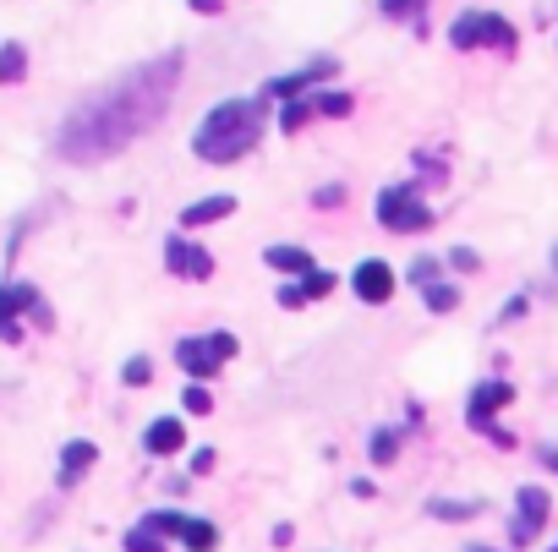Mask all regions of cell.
<instances>
[{"label": "cell", "instance_id": "obj_1", "mask_svg": "<svg viewBox=\"0 0 558 552\" xmlns=\"http://www.w3.org/2000/svg\"><path fill=\"white\" fill-rule=\"evenodd\" d=\"M181 66H186V55L165 50L154 61L132 66V72H121L115 82H104L99 93H88L66 115L61 137H55V154L66 164H104L121 154V148H132L143 132H154L165 121L170 99L181 88Z\"/></svg>", "mask_w": 558, "mask_h": 552}, {"label": "cell", "instance_id": "obj_2", "mask_svg": "<svg viewBox=\"0 0 558 552\" xmlns=\"http://www.w3.org/2000/svg\"><path fill=\"white\" fill-rule=\"evenodd\" d=\"M263 132V104L258 99H225L219 110H208V121L197 126L192 137V154L208 164H236L241 154L258 148Z\"/></svg>", "mask_w": 558, "mask_h": 552}, {"label": "cell", "instance_id": "obj_3", "mask_svg": "<svg viewBox=\"0 0 558 552\" xmlns=\"http://www.w3.org/2000/svg\"><path fill=\"white\" fill-rule=\"evenodd\" d=\"M230 356H236V334H225V328H219V334H192V339H181V345H176L181 372H186V378H197V383H208Z\"/></svg>", "mask_w": 558, "mask_h": 552}, {"label": "cell", "instance_id": "obj_4", "mask_svg": "<svg viewBox=\"0 0 558 552\" xmlns=\"http://www.w3.org/2000/svg\"><path fill=\"white\" fill-rule=\"evenodd\" d=\"M378 225L400 230V236H416V230L433 225V208H427L411 186H383V192H378Z\"/></svg>", "mask_w": 558, "mask_h": 552}, {"label": "cell", "instance_id": "obj_5", "mask_svg": "<svg viewBox=\"0 0 558 552\" xmlns=\"http://www.w3.org/2000/svg\"><path fill=\"white\" fill-rule=\"evenodd\" d=\"M455 50H482V44H498V50H515V28L493 11H460L455 28H449Z\"/></svg>", "mask_w": 558, "mask_h": 552}, {"label": "cell", "instance_id": "obj_6", "mask_svg": "<svg viewBox=\"0 0 558 552\" xmlns=\"http://www.w3.org/2000/svg\"><path fill=\"white\" fill-rule=\"evenodd\" d=\"M509 399H515V383H498V378L476 383V389H471V405H465V421H471L476 432H487V438H493V443H509L504 432L493 427V410H504Z\"/></svg>", "mask_w": 558, "mask_h": 552}, {"label": "cell", "instance_id": "obj_7", "mask_svg": "<svg viewBox=\"0 0 558 552\" xmlns=\"http://www.w3.org/2000/svg\"><path fill=\"white\" fill-rule=\"evenodd\" d=\"M515 509H520V514H515V520H509V542H515V547L537 542L542 520H548V492H542V487H520Z\"/></svg>", "mask_w": 558, "mask_h": 552}, {"label": "cell", "instance_id": "obj_8", "mask_svg": "<svg viewBox=\"0 0 558 552\" xmlns=\"http://www.w3.org/2000/svg\"><path fill=\"white\" fill-rule=\"evenodd\" d=\"M351 285H356V296H362L367 307H383V301L394 296V268L372 257V263H362V268L351 274Z\"/></svg>", "mask_w": 558, "mask_h": 552}, {"label": "cell", "instance_id": "obj_9", "mask_svg": "<svg viewBox=\"0 0 558 552\" xmlns=\"http://www.w3.org/2000/svg\"><path fill=\"white\" fill-rule=\"evenodd\" d=\"M165 268L181 274V279H208L214 274V257H208L203 246H192V241H165Z\"/></svg>", "mask_w": 558, "mask_h": 552}, {"label": "cell", "instance_id": "obj_10", "mask_svg": "<svg viewBox=\"0 0 558 552\" xmlns=\"http://www.w3.org/2000/svg\"><path fill=\"white\" fill-rule=\"evenodd\" d=\"M33 307H39V290H33V285H0V334L22 339L17 312H33Z\"/></svg>", "mask_w": 558, "mask_h": 552}, {"label": "cell", "instance_id": "obj_11", "mask_svg": "<svg viewBox=\"0 0 558 552\" xmlns=\"http://www.w3.org/2000/svg\"><path fill=\"white\" fill-rule=\"evenodd\" d=\"M93 460H99V449H93L88 438H72L61 449V487H77L88 471H93Z\"/></svg>", "mask_w": 558, "mask_h": 552}, {"label": "cell", "instance_id": "obj_12", "mask_svg": "<svg viewBox=\"0 0 558 552\" xmlns=\"http://www.w3.org/2000/svg\"><path fill=\"white\" fill-rule=\"evenodd\" d=\"M329 290H334V274H323V268H318V274H307L301 285H285V290H279V307H307V301L329 296Z\"/></svg>", "mask_w": 558, "mask_h": 552}, {"label": "cell", "instance_id": "obj_13", "mask_svg": "<svg viewBox=\"0 0 558 552\" xmlns=\"http://www.w3.org/2000/svg\"><path fill=\"white\" fill-rule=\"evenodd\" d=\"M143 443H148V454H176L181 443H186V427H181L176 416H159L154 427L143 432Z\"/></svg>", "mask_w": 558, "mask_h": 552}, {"label": "cell", "instance_id": "obj_14", "mask_svg": "<svg viewBox=\"0 0 558 552\" xmlns=\"http://www.w3.org/2000/svg\"><path fill=\"white\" fill-rule=\"evenodd\" d=\"M269 263L279 268V274H318V268H312V252L307 246H269Z\"/></svg>", "mask_w": 558, "mask_h": 552}, {"label": "cell", "instance_id": "obj_15", "mask_svg": "<svg viewBox=\"0 0 558 552\" xmlns=\"http://www.w3.org/2000/svg\"><path fill=\"white\" fill-rule=\"evenodd\" d=\"M225 214H236V197H203L181 214V225H208V219H225Z\"/></svg>", "mask_w": 558, "mask_h": 552}, {"label": "cell", "instance_id": "obj_16", "mask_svg": "<svg viewBox=\"0 0 558 552\" xmlns=\"http://www.w3.org/2000/svg\"><path fill=\"white\" fill-rule=\"evenodd\" d=\"M143 531H148V536H159V542H165V536H181V531H186V514H176V509L143 514Z\"/></svg>", "mask_w": 558, "mask_h": 552}, {"label": "cell", "instance_id": "obj_17", "mask_svg": "<svg viewBox=\"0 0 558 552\" xmlns=\"http://www.w3.org/2000/svg\"><path fill=\"white\" fill-rule=\"evenodd\" d=\"M22 77H28V50L6 44V50H0V82H22Z\"/></svg>", "mask_w": 558, "mask_h": 552}, {"label": "cell", "instance_id": "obj_18", "mask_svg": "<svg viewBox=\"0 0 558 552\" xmlns=\"http://www.w3.org/2000/svg\"><path fill=\"white\" fill-rule=\"evenodd\" d=\"M181 542L192 547V552H214V542H219V531L208 520H186V531H181Z\"/></svg>", "mask_w": 558, "mask_h": 552}, {"label": "cell", "instance_id": "obj_19", "mask_svg": "<svg viewBox=\"0 0 558 552\" xmlns=\"http://www.w3.org/2000/svg\"><path fill=\"white\" fill-rule=\"evenodd\" d=\"M367 454H372V465H394V454H400V438H394L389 427H383V432H372Z\"/></svg>", "mask_w": 558, "mask_h": 552}, {"label": "cell", "instance_id": "obj_20", "mask_svg": "<svg viewBox=\"0 0 558 552\" xmlns=\"http://www.w3.org/2000/svg\"><path fill=\"white\" fill-rule=\"evenodd\" d=\"M476 509H482V503H449V498L427 503V514H438V520H476Z\"/></svg>", "mask_w": 558, "mask_h": 552}, {"label": "cell", "instance_id": "obj_21", "mask_svg": "<svg viewBox=\"0 0 558 552\" xmlns=\"http://www.w3.org/2000/svg\"><path fill=\"white\" fill-rule=\"evenodd\" d=\"M422 301H427L433 312H455L460 290H455V285H427V290H422Z\"/></svg>", "mask_w": 558, "mask_h": 552}, {"label": "cell", "instance_id": "obj_22", "mask_svg": "<svg viewBox=\"0 0 558 552\" xmlns=\"http://www.w3.org/2000/svg\"><path fill=\"white\" fill-rule=\"evenodd\" d=\"M121 378H126V389H143V383L154 378V361H148V356H132V361L121 367Z\"/></svg>", "mask_w": 558, "mask_h": 552}, {"label": "cell", "instance_id": "obj_23", "mask_svg": "<svg viewBox=\"0 0 558 552\" xmlns=\"http://www.w3.org/2000/svg\"><path fill=\"white\" fill-rule=\"evenodd\" d=\"M312 115H351V93H318Z\"/></svg>", "mask_w": 558, "mask_h": 552}, {"label": "cell", "instance_id": "obj_24", "mask_svg": "<svg viewBox=\"0 0 558 552\" xmlns=\"http://www.w3.org/2000/svg\"><path fill=\"white\" fill-rule=\"evenodd\" d=\"M126 552H165V542H159V536H148L143 525H137V531H126Z\"/></svg>", "mask_w": 558, "mask_h": 552}, {"label": "cell", "instance_id": "obj_25", "mask_svg": "<svg viewBox=\"0 0 558 552\" xmlns=\"http://www.w3.org/2000/svg\"><path fill=\"white\" fill-rule=\"evenodd\" d=\"M307 115H312V104H296V99H290L285 110H279V126H285V132H296V126H307Z\"/></svg>", "mask_w": 558, "mask_h": 552}, {"label": "cell", "instance_id": "obj_26", "mask_svg": "<svg viewBox=\"0 0 558 552\" xmlns=\"http://www.w3.org/2000/svg\"><path fill=\"white\" fill-rule=\"evenodd\" d=\"M186 410H192V416H208V410H214V399H208V389L203 383H192V389H186V399H181Z\"/></svg>", "mask_w": 558, "mask_h": 552}, {"label": "cell", "instance_id": "obj_27", "mask_svg": "<svg viewBox=\"0 0 558 552\" xmlns=\"http://www.w3.org/2000/svg\"><path fill=\"white\" fill-rule=\"evenodd\" d=\"M411 279H416V285H433V279H438V263H433V257H416V263H411Z\"/></svg>", "mask_w": 558, "mask_h": 552}, {"label": "cell", "instance_id": "obj_28", "mask_svg": "<svg viewBox=\"0 0 558 552\" xmlns=\"http://www.w3.org/2000/svg\"><path fill=\"white\" fill-rule=\"evenodd\" d=\"M312 203H318V208H334V203H345V186H340V181L318 186V192H312Z\"/></svg>", "mask_w": 558, "mask_h": 552}, {"label": "cell", "instance_id": "obj_29", "mask_svg": "<svg viewBox=\"0 0 558 552\" xmlns=\"http://www.w3.org/2000/svg\"><path fill=\"white\" fill-rule=\"evenodd\" d=\"M378 6H383V17H411L422 0H378Z\"/></svg>", "mask_w": 558, "mask_h": 552}, {"label": "cell", "instance_id": "obj_30", "mask_svg": "<svg viewBox=\"0 0 558 552\" xmlns=\"http://www.w3.org/2000/svg\"><path fill=\"white\" fill-rule=\"evenodd\" d=\"M449 268H460V274H465V268H476V252H471V246H455V252H449Z\"/></svg>", "mask_w": 558, "mask_h": 552}, {"label": "cell", "instance_id": "obj_31", "mask_svg": "<svg viewBox=\"0 0 558 552\" xmlns=\"http://www.w3.org/2000/svg\"><path fill=\"white\" fill-rule=\"evenodd\" d=\"M192 471H197V476L214 471V449H197V454H192Z\"/></svg>", "mask_w": 558, "mask_h": 552}, {"label": "cell", "instance_id": "obj_32", "mask_svg": "<svg viewBox=\"0 0 558 552\" xmlns=\"http://www.w3.org/2000/svg\"><path fill=\"white\" fill-rule=\"evenodd\" d=\"M542 465H548V471H558V449H553V443L542 449Z\"/></svg>", "mask_w": 558, "mask_h": 552}, {"label": "cell", "instance_id": "obj_33", "mask_svg": "<svg viewBox=\"0 0 558 552\" xmlns=\"http://www.w3.org/2000/svg\"><path fill=\"white\" fill-rule=\"evenodd\" d=\"M219 6V0H192V11H214Z\"/></svg>", "mask_w": 558, "mask_h": 552}, {"label": "cell", "instance_id": "obj_34", "mask_svg": "<svg viewBox=\"0 0 558 552\" xmlns=\"http://www.w3.org/2000/svg\"><path fill=\"white\" fill-rule=\"evenodd\" d=\"M482 552H487V547H482Z\"/></svg>", "mask_w": 558, "mask_h": 552}]
</instances>
